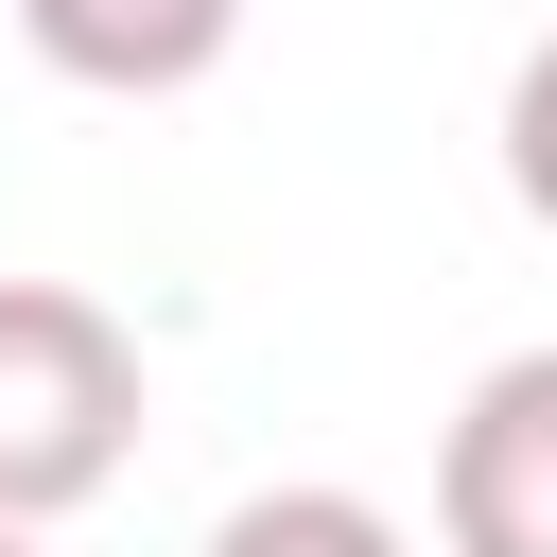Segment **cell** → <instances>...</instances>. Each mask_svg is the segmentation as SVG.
Masks as SVG:
<instances>
[{"mask_svg": "<svg viewBox=\"0 0 557 557\" xmlns=\"http://www.w3.org/2000/svg\"><path fill=\"white\" fill-rule=\"evenodd\" d=\"M139 453V331L70 278H0V522L104 505Z\"/></svg>", "mask_w": 557, "mask_h": 557, "instance_id": "cell-1", "label": "cell"}, {"mask_svg": "<svg viewBox=\"0 0 557 557\" xmlns=\"http://www.w3.org/2000/svg\"><path fill=\"white\" fill-rule=\"evenodd\" d=\"M435 557H557V348H505L435 435Z\"/></svg>", "mask_w": 557, "mask_h": 557, "instance_id": "cell-2", "label": "cell"}, {"mask_svg": "<svg viewBox=\"0 0 557 557\" xmlns=\"http://www.w3.org/2000/svg\"><path fill=\"white\" fill-rule=\"evenodd\" d=\"M17 35H35L70 87H122V104H157V87H209V70H226L244 0H17Z\"/></svg>", "mask_w": 557, "mask_h": 557, "instance_id": "cell-3", "label": "cell"}, {"mask_svg": "<svg viewBox=\"0 0 557 557\" xmlns=\"http://www.w3.org/2000/svg\"><path fill=\"white\" fill-rule=\"evenodd\" d=\"M209 557H418L366 487H244L226 522H209Z\"/></svg>", "mask_w": 557, "mask_h": 557, "instance_id": "cell-4", "label": "cell"}, {"mask_svg": "<svg viewBox=\"0 0 557 557\" xmlns=\"http://www.w3.org/2000/svg\"><path fill=\"white\" fill-rule=\"evenodd\" d=\"M505 191H522V209L557 226V35H540V52L505 70Z\"/></svg>", "mask_w": 557, "mask_h": 557, "instance_id": "cell-5", "label": "cell"}, {"mask_svg": "<svg viewBox=\"0 0 557 557\" xmlns=\"http://www.w3.org/2000/svg\"><path fill=\"white\" fill-rule=\"evenodd\" d=\"M0 557H35V522H0Z\"/></svg>", "mask_w": 557, "mask_h": 557, "instance_id": "cell-6", "label": "cell"}]
</instances>
